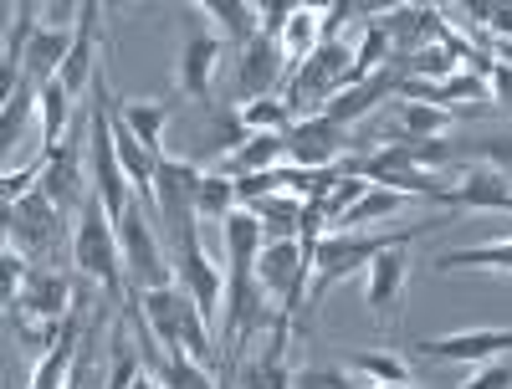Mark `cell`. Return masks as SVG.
<instances>
[{
  "mask_svg": "<svg viewBox=\"0 0 512 389\" xmlns=\"http://www.w3.org/2000/svg\"><path fill=\"white\" fill-rule=\"evenodd\" d=\"M118 251H123V272L134 277V292L175 287V267H169L164 241H159V215L144 200H134L118 221Z\"/></svg>",
  "mask_w": 512,
  "mask_h": 389,
  "instance_id": "obj_5",
  "label": "cell"
},
{
  "mask_svg": "<svg viewBox=\"0 0 512 389\" xmlns=\"http://www.w3.org/2000/svg\"><path fill=\"white\" fill-rule=\"evenodd\" d=\"M456 389H512V364H482L472 379H466V384H456Z\"/></svg>",
  "mask_w": 512,
  "mask_h": 389,
  "instance_id": "obj_40",
  "label": "cell"
},
{
  "mask_svg": "<svg viewBox=\"0 0 512 389\" xmlns=\"http://www.w3.org/2000/svg\"><path fill=\"white\" fill-rule=\"evenodd\" d=\"M292 328H297V323H292L287 313H277L267 349L256 354L251 364L236 369V374H241V389H292V374H287V338H292Z\"/></svg>",
  "mask_w": 512,
  "mask_h": 389,
  "instance_id": "obj_17",
  "label": "cell"
},
{
  "mask_svg": "<svg viewBox=\"0 0 512 389\" xmlns=\"http://www.w3.org/2000/svg\"><path fill=\"white\" fill-rule=\"evenodd\" d=\"M431 267H436V272H512V236L446 251V256H436Z\"/></svg>",
  "mask_w": 512,
  "mask_h": 389,
  "instance_id": "obj_23",
  "label": "cell"
},
{
  "mask_svg": "<svg viewBox=\"0 0 512 389\" xmlns=\"http://www.w3.org/2000/svg\"><path fill=\"white\" fill-rule=\"evenodd\" d=\"M118 118L144 139V149H154L164 159V128H169V118H175V108H169L164 98H123L118 103Z\"/></svg>",
  "mask_w": 512,
  "mask_h": 389,
  "instance_id": "obj_24",
  "label": "cell"
},
{
  "mask_svg": "<svg viewBox=\"0 0 512 389\" xmlns=\"http://www.w3.org/2000/svg\"><path fill=\"white\" fill-rule=\"evenodd\" d=\"M241 123H246V134H287L297 118L282 98H256V103L241 108Z\"/></svg>",
  "mask_w": 512,
  "mask_h": 389,
  "instance_id": "obj_34",
  "label": "cell"
},
{
  "mask_svg": "<svg viewBox=\"0 0 512 389\" xmlns=\"http://www.w3.org/2000/svg\"><path fill=\"white\" fill-rule=\"evenodd\" d=\"M221 241H226V262H256L262 256V246H267V231H262V221L241 205V210H231L226 221H221Z\"/></svg>",
  "mask_w": 512,
  "mask_h": 389,
  "instance_id": "obj_26",
  "label": "cell"
},
{
  "mask_svg": "<svg viewBox=\"0 0 512 389\" xmlns=\"http://www.w3.org/2000/svg\"><path fill=\"white\" fill-rule=\"evenodd\" d=\"M497 62H507V67H512V47H507V41H497Z\"/></svg>",
  "mask_w": 512,
  "mask_h": 389,
  "instance_id": "obj_45",
  "label": "cell"
},
{
  "mask_svg": "<svg viewBox=\"0 0 512 389\" xmlns=\"http://www.w3.org/2000/svg\"><path fill=\"white\" fill-rule=\"evenodd\" d=\"M456 123V108H436V103H405L400 108V139H441Z\"/></svg>",
  "mask_w": 512,
  "mask_h": 389,
  "instance_id": "obj_28",
  "label": "cell"
},
{
  "mask_svg": "<svg viewBox=\"0 0 512 389\" xmlns=\"http://www.w3.org/2000/svg\"><path fill=\"white\" fill-rule=\"evenodd\" d=\"M420 236V226H405V231H379V236H364V231H328L318 241V256H313V282H308V328H313V313L323 308V297L338 287V282H349L354 272H369V262L379 251H390V246H410Z\"/></svg>",
  "mask_w": 512,
  "mask_h": 389,
  "instance_id": "obj_1",
  "label": "cell"
},
{
  "mask_svg": "<svg viewBox=\"0 0 512 389\" xmlns=\"http://www.w3.org/2000/svg\"><path fill=\"white\" fill-rule=\"evenodd\" d=\"M200 180H205V169H200L195 159H175V154L159 159V175H154V210H159V231H164L169 241L200 221V215H195Z\"/></svg>",
  "mask_w": 512,
  "mask_h": 389,
  "instance_id": "obj_6",
  "label": "cell"
},
{
  "mask_svg": "<svg viewBox=\"0 0 512 389\" xmlns=\"http://www.w3.org/2000/svg\"><path fill=\"white\" fill-rule=\"evenodd\" d=\"M144 379V364L134 354V343H128V333L118 328L113 333V369H108V389H134Z\"/></svg>",
  "mask_w": 512,
  "mask_h": 389,
  "instance_id": "obj_35",
  "label": "cell"
},
{
  "mask_svg": "<svg viewBox=\"0 0 512 389\" xmlns=\"http://www.w3.org/2000/svg\"><path fill=\"white\" fill-rule=\"evenodd\" d=\"M425 359H472L492 364L502 349H512V328H472V333H446V338H425L415 343Z\"/></svg>",
  "mask_w": 512,
  "mask_h": 389,
  "instance_id": "obj_15",
  "label": "cell"
},
{
  "mask_svg": "<svg viewBox=\"0 0 512 389\" xmlns=\"http://www.w3.org/2000/svg\"><path fill=\"white\" fill-rule=\"evenodd\" d=\"M287 62H282V47H277V36H251L246 47H241V62H236V98L241 108L256 103V98H277V82H282Z\"/></svg>",
  "mask_w": 512,
  "mask_h": 389,
  "instance_id": "obj_9",
  "label": "cell"
},
{
  "mask_svg": "<svg viewBox=\"0 0 512 389\" xmlns=\"http://www.w3.org/2000/svg\"><path fill=\"white\" fill-rule=\"evenodd\" d=\"M221 57H226V41L216 31L190 36L185 52H180V67H175L180 93L195 98V103H210V82H216V72H221Z\"/></svg>",
  "mask_w": 512,
  "mask_h": 389,
  "instance_id": "obj_12",
  "label": "cell"
},
{
  "mask_svg": "<svg viewBox=\"0 0 512 389\" xmlns=\"http://www.w3.org/2000/svg\"><path fill=\"white\" fill-rule=\"evenodd\" d=\"M231 210H241V200H236V180L216 175V169H205L200 195H195V215H200V221H216V226H221Z\"/></svg>",
  "mask_w": 512,
  "mask_h": 389,
  "instance_id": "obj_27",
  "label": "cell"
},
{
  "mask_svg": "<svg viewBox=\"0 0 512 389\" xmlns=\"http://www.w3.org/2000/svg\"><path fill=\"white\" fill-rule=\"evenodd\" d=\"M41 195H47L57 210H72V205H82L93 195V185L82 180V149L67 139L52 159H47V169H41V185H36Z\"/></svg>",
  "mask_w": 512,
  "mask_h": 389,
  "instance_id": "obj_16",
  "label": "cell"
},
{
  "mask_svg": "<svg viewBox=\"0 0 512 389\" xmlns=\"http://www.w3.org/2000/svg\"><path fill=\"white\" fill-rule=\"evenodd\" d=\"M344 88H354V52H349V41L338 36V41H323V47L292 72L282 103L292 108V118H318Z\"/></svg>",
  "mask_w": 512,
  "mask_h": 389,
  "instance_id": "obj_4",
  "label": "cell"
},
{
  "mask_svg": "<svg viewBox=\"0 0 512 389\" xmlns=\"http://www.w3.org/2000/svg\"><path fill=\"white\" fill-rule=\"evenodd\" d=\"M72 36L77 31H47V26H36L31 36V47H26V67H21V82H31V88H47V82L62 72L67 52H72Z\"/></svg>",
  "mask_w": 512,
  "mask_h": 389,
  "instance_id": "obj_19",
  "label": "cell"
},
{
  "mask_svg": "<svg viewBox=\"0 0 512 389\" xmlns=\"http://www.w3.org/2000/svg\"><path fill=\"white\" fill-rule=\"evenodd\" d=\"M405 272H410V262H405V246L379 251L374 262H369V272H364V302H369V313H374V323H379V328H390V323L400 318Z\"/></svg>",
  "mask_w": 512,
  "mask_h": 389,
  "instance_id": "obj_10",
  "label": "cell"
},
{
  "mask_svg": "<svg viewBox=\"0 0 512 389\" xmlns=\"http://www.w3.org/2000/svg\"><path fill=\"white\" fill-rule=\"evenodd\" d=\"M175 277H180V287L190 292V302L200 308V318L210 323V333L221 328V302H226V277H221V267L210 262V251L200 246V236H195V226L190 231H180L175 236Z\"/></svg>",
  "mask_w": 512,
  "mask_h": 389,
  "instance_id": "obj_7",
  "label": "cell"
},
{
  "mask_svg": "<svg viewBox=\"0 0 512 389\" xmlns=\"http://www.w3.org/2000/svg\"><path fill=\"white\" fill-rule=\"evenodd\" d=\"M195 11L216 21V36L226 47H246L251 36H262V6H246V0H200Z\"/></svg>",
  "mask_w": 512,
  "mask_h": 389,
  "instance_id": "obj_20",
  "label": "cell"
},
{
  "mask_svg": "<svg viewBox=\"0 0 512 389\" xmlns=\"http://www.w3.org/2000/svg\"><path fill=\"white\" fill-rule=\"evenodd\" d=\"M390 31L379 26V16L364 26V36H359V47H354V82H364V77H374L379 67H390Z\"/></svg>",
  "mask_w": 512,
  "mask_h": 389,
  "instance_id": "obj_29",
  "label": "cell"
},
{
  "mask_svg": "<svg viewBox=\"0 0 512 389\" xmlns=\"http://www.w3.org/2000/svg\"><path fill=\"white\" fill-rule=\"evenodd\" d=\"M26 272H31V262L16 251V246H6L0 251V287H6V302H16L21 297V282H26Z\"/></svg>",
  "mask_w": 512,
  "mask_h": 389,
  "instance_id": "obj_39",
  "label": "cell"
},
{
  "mask_svg": "<svg viewBox=\"0 0 512 389\" xmlns=\"http://www.w3.org/2000/svg\"><path fill=\"white\" fill-rule=\"evenodd\" d=\"M359 389H415V384H359Z\"/></svg>",
  "mask_w": 512,
  "mask_h": 389,
  "instance_id": "obj_46",
  "label": "cell"
},
{
  "mask_svg": "<svg viewBox=\"0 0 512 389\" xmlns=\"http://www.w3.org/2000/svg\"><path fill=\"white\" fill-rule=\"evenodd\" d=\"M487 88H492V103L512 108V67H507V62H492V72H487Z\"/></svg>",
  "mask_w": 512,
  "mask_h": 389,
  "instance_id": "obj_41",
  "label": "cell"
},
{
  "mask_svg": "<svg viewBox=\"0 0 512 389\" xmlns=\"http://www.w3.org/2000/svg\"><path fill=\"white\" fill-rule=\"evenodd\" d=\"M67 389H82V369H72V379H67Z\"/></svg>",
  "mask_w": 512,
  "mask_h": 389,
  "instance_id": "obj_47",
  "label": "cell"
},
{
  "mask_svg": "<svg viewBox=\"0 0 512 389\" xmlns=\"http://www.w3.org/2000/svg\"><path fill=\"white\" fill-rule=\"evenodd\" d=\"M6 246H16L31 267H57L62 251L72 256L67 210H57L41 190H31L26 200L6 205Z\"/></svg>",
  "mask_w": 512,
  "mask_h": 389,
  "instance_id": "obj_3",
  "label": "cell"
},
{
  "mask_svg": "<svg viewBox=\"0 0 512 389\" xmlns=\"http://www.w3.org/2000/svg\"><path fill=\"white\" fill-rule=\"evenodd\" d=\"M405 205V195H395V190H384V185H369V195L338 221L333 231H359V226H369V221H390V215Z\"/></svg>",
  "mask_w": 512,
  "mask_h": 389,
  "instance_id": "obj_30",
  "label": "cell"
},
{
  "mask_svg": "<svg viewBox=\"0 0 512 389\" xmlns=\"http://www.w3.org/2000/svg\"><path fill=\"white\" fill-rule=\"evenodd\" d=\"M446 205H461V210H512V175H502L497 164H472L446 190Z\"/></svg>",
  "mask_w": 512,
  "mask_h": 389,
  "instance_id": "obj_14",
  "label": "cell"
},
{
  "mask_svg": "<svg viewBox=\"0 0 512 389\" xmlns=\"http://www.w3.org/2000/svg\"><path fill=\"white\" fill-rule=\"evenodd\" d=\"M98 16H103V6L98 0H82V16H77V36H72V52H67V62H62V88L72 93V98H82L93 88V77H98Z\"/></svg>",
  "mask_w": 512,
  "mask_h": 389,
  "instance_id": "obj_11",
  "label": "cell"
},
{
  "mask_svg": "<svg viewBox=\"0 0 512 389\" xmlns=\"http://www.w3.org/2000/svg\"><path fill=\"white\" fill-rule=\"evenodd\" d=\"M487 31L512 47V6H507V0H502V6H487Z\"/></svg>",
  "mask_w": 512,
  "mask_h": 389,
  "instance_id": "obj_42",
  "label": "cell"
},
{
  "mask_svg": "<svg viewBox=\"0 0 512 389\" xmlns=\"http://www.w3.org/2000/svg\"><path fill=\"white\" fill-rule=\"evenodd\" d=\"M364 195H369V180H364V175H344V180H338V185H333V195L323 200V210H328V231H333L338 221H344V215H349Z\"/></svg>",
  "mask_w": 512,
  "mask_h": 389,
  "instance_id": "obj_36",
  "label": "cell"
},
{
  "mask_svg": "<svg viewBox=\"0 0 512 389\" xmlns=\"http://www.w3.org/2000/svg\"><path fill=\"white\" fill-rule=\"evenodd\" d=\"M349 149H354V134L344 123H333L328 113L297 118L287 128V164H297V169H344Z\"/></svg>",
  "mask_w": 512,
  "mask_h": 389,
  "instance_id": "obj_8",
  "label": "cell"
},
{
  "mask_svg": "<svg viewBox=\"0 0 512 389\" xmlns=\"http://www.w3.org/2000/svg\"><path fill=\"white\" fill-rule=\"evenodd\" d=\"M482 154H487V164L502 169V175H512V139H482Z\"/></svg>",
  "mask_w": 512,
  "mask_h": 389,
  "instance_id": "obj_43",
  "label": "cell"
},
{
  "mask_svg": "<svg viewBox=\"0 0 512 389\" xmlns=\"http://www.w3.org/2000/svg\"><path fill=\"white\" fill-rule=\"evenodd\" d=\"M21 308L31 313V318H41V323H67V313L77 308V292H72V282L62 277V272H52V267H31L26 272V282H21Z\"/></svg>",
  "mask_w": 512,
  "mask_h": 389,
  "instance_id": "obj_13",
  "label": "cell"
},
{
  "mask_svg": "<svg viewBox=\"0 0 512 389\" xmlns=\"http://www.w3.org/2000/svg\"><path fill=\"white\" fill-rule=\"evenodd\" d=\"M72 267L82 277H93L108 287L113 302H128L123 292V251H118V221L103 210L98 195L77 205V226H72Z\"/></svg>",
  "mask_w": 512,
  "mask_h": 389,
  "instance_id": "obj_2",
  "label": "cell"
},
{
  "mask_svg": "<svg viewBox=\"0 0 512 389\" xmlns=\"http://www.w3.org/2000/svg\"><path fill=\"white\" fill-rule=\"evenodd\" d=\"M456 72H461V62L441 47V41H425L415 57H405V77H415V82H446Z\"/></svg>",
  "mask_w": 512,
  "mask_h": 389,
  "instance_id": "obj_32",
  "label": "cell"
},
{
  "mask_svg": "<svg viewBox=\"0 0 512 389\" xmlns=\"http://www.w3.org/2000/svg\"><path fill=\"white\" fill-rule=\"evenodd\" d=\"M277 47H282V62L297 72L318 47H323V6H297L292 11V21L282 26V36H277Z\"/></svg>",
  "mask_w": 512,
  "mask_h": 389,
  "instance_id": "obj_21",
  "label": "cell"
},
{
  "mask_svg": "<svg viewBox=\"0 0 512 389\" xmlns=\"http://www.w3.org/2000/svg\"><path fill=\"white\" fill-rule=\"evenodd\" d=\"M159 379L169 389H216V384H210V374H205V364H195L190 354H169V364H164Z\"/></svg>",
  "mask_w": 512,
  "mask_h": 389,
  "instance_id": "obj_37",
  "label": "cell"
},
{
  "mask_svg": "<svg viewBox=\"0 0 512 389\" xmlns=\"http://www.w3.org/2000/svg\"><path fill=\"white\" fill-rule=\"evenodd\" d=\"M72 93L62 88V77H52L47 88L36 93V118H41V154H57L67 144V123H72Z\"/></svg>",
  "mask_w": 512,
  "mask_h": 389,
  "instance_id": "obj_22",
  "label": "cell"
},
{
  "mask_svg": "<svg viewBox=\"0 0 512 389\" xmlns=\"http://www.w3.org/2000/svg\"><path fill=\"white\" fill-rule=\"evenodd\" d=\"M349 374H359L364 384H410V364L395 359V354H349Z\"/></svg>",
  "mask_w": 512,
  "mask_h": 389,
  "instance_id": "obj_31",
  "label": "cell"
},
{
  "mask_svg": "<svg viewBox=\"0 0 512 389\" xmlns=\"http://www.w3.org/2000/svg\"><path fill=\"white\" fill-rule=\"evenodd\" d=\"M379 26L390 31V47L415 57L431 41V6H390V11H379Z\"/></svg>",
  "mask_w": 512,
  "mask_h": 389,
  "instance_id": "obj_25",
  "label": "cell"
},
{
  "mask_svg": "<svg viewBox=\"0 0 512 389\" xmlns=\"http://www.w3.org/2000/svg\"><path fill=\"white\" fill-rule=\"evenodd\" d=\"M282 164H287V134H251L236 154L216 164V175L246 180V175H267V169H282Z\"/></svg>",
  "mask_w": 512,
  "mask_h": 389,
  "instance_id": "obj_18",
  "label": "cell"
},
{
  "mask_svg": "<svg viewBox=\"0 0 512 389\" xmlns=\"http://www.w3.org/2000/svg\"><path fill=\"white\" fill-rule=\"evenodd\" d=\"M36 93H41V88L21 82V88L6 98V108H0V149H6V159H11V149H16V139H21V123L36 113Z\"/></svg>",
  "mask_w": 512,
  "mask_h": 389,
  "instance_id": "obj_33",
  "label": "cell"
},
{
  "mask_svg": "<svg viewBox=\"0 0 512 389\" xmlns=\"http://www.w3.org/2000/svg\"><path fill=\"white\" fill-rule=\"evenodd\" d=\"M134 389H169V384H164V379H159V374H149V369H144V379H139V384H134Z\"/></svg>",
  "mask_w": 512,
  "mask_h": 389,
  "instance_id": "obj_44",
  "label": "cell"
},
{
  "mask_svg": "<svg viewBox=\"0 0 512 389\" xmlns=\"http://www.w3.org/2000/svg\"><path fill=\"white\" fill-rule=\"evenodd\" d=\"M292 389H359L349 369H333V364H308L292 374Z\"/></svg>",
  "mask_w": 512,
  "mask_h": 389,
  "instance_id": "obj_38",
  "label": "cell"
}]
</instances>
